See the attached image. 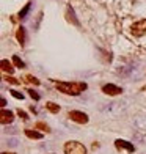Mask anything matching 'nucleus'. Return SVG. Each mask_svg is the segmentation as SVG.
Returning a JSON list of instances; mask_svg holds the SVG:
<instances>
[{
    "label": "nucleus",
    "instance_id": "13",
    "mask_svg": "<svg viewBox=\"0 0 146 154\" xmlns=\"http://www.w3.org/2000/svg\"><path fill=\"white\" fill-rule=\"evenodd\" d=\"M13 65L16 66V68H21V69H22V68H25V63L22 62V60L18 57V55H14V57H13Z\"/></svg>",
    "mask_w": 146,
    "mask_h": 154
},
{
    "label": "nucleus",
    "instance_id": "15",
    "mask_svg": "<svg viewBox=\"0 0 146 154\" xmlns=\"http://www.w3.org/2000/svg\"><path fill=\"white\" fill-rule=\"evenodd\" d=\"M36 129H43V131H46V132H50V128L46 123H43V121H38V123H36Z\"/></svg>",
    "mask_w": 146,
    "mask_h": 154
},
{
    "label": "nucleus",
    "instance_id": "21",
    "mask_svg": "<svg viewBox=\"0 0 146 154\" xmlns=\"http://www.w3.org/2000/svg\"><path fill=\"white\" fill-rule=\"evenodd\" d=\"M3 154H14V153H3Z\"/></svg>",
    "mask_w": 146,
    "mask_h": 154
},
{
    "label": "nucleus",
    "instance_id": "14",
    "mask_svg": "<svg viewBox=\"0 0 146 154\" xmlns=\"http://www.w3.org/2000/svg\"><path fill=\"white\" fill-rule=\"evenodd\" d=\"M30 5H32V3H27L25 7H24V10H22L21 13H19V19H25L27 13H29V11H30Z\"/></svg>",
    "mask_w": 146,
    "mask_h": 154
},
{
    "label": "nucleus",
    "instance_id": "1",
    "mask_svg": "<svg viewBox=\"0 0 146 154\" xmlns=\"http://www.w3.org/2000/svg\"><path fill=\"white\" fill-rule=\"evenodd\" d=\"M57 88L65 95L77 96L87 90V84L85 82H57Z\"/></svg>",
    "mask_w": 146,
    "mask_h": 154
},
{
    "label": "nucleus",
    "instance_id": "22",
    "mask_svg": "<svg viewBox=\"0 0 146 154\" xmlns=\"http://www.w3.org/2000/svg\"><path fill=\"white\" fill-rule=\"evenodd\" d=\"M52 154H54V153H52Z\"/></svg>",
    "mask_w": 146,
    "mask_h": 154
},
{
    "label": "nucleus",
    "instance_id": "18",
    "mask_svg": "<svg viewBox=\"0 0 146 154\" xmlns=\"http://www.w3.org/2000/svg\"><path fill=\"white\" fill-rule=\"evenodd\" d=\"M10 93H11V96L16 98V99H21V101L24 99V95H22V93H19V91H16V90H11Z\"/></svg>",
    "mask_w": 146,
    "mask_h": 154
},
{
    "label": "nucleus",
    "instance_id": "8",
    "mask_svg": "<svg viewBox=\"0 0 146 154\" xmlns=\"http://www.w3.org/2000/svg\"><path fill=\"white\" fill-rule=\"evenodd\" d=\"M0 66H2V71L3 73H8V74H13L14 73V66L11 62H8V60H2L0 62Z\"/></svg>",
    "mask_w": 146,
    "mask_h": 154
},
{
    "label": "nucleus",
    "instance_id": "11",
    "mask_svg": "<svg viewBox=\"0 0 146 154\" xmlns=\"http://www.w3.org/2000/svg\"><path fill=\"white\" fill-rule=\"evenodd\" d=\"M46 109L49 110L50 113H58L60 112V106H58V104H55V102H52V101L46 102Z\"/></svg>",
    "mask_w": 146,
    "mask_h": 154
},
{
    "label": "nucleus",
    "instance_id": "12",
    "mask_svg": "<svg viewBox=\"0 0 146 154\" xmlns=\"http://www.w3.org/2000/svg\"><path fill=\"white\" fill-rule=\"evenodd\" d=\"M68 21H71L74 25H80V22H79L77 19H76V14H74V10H72L71 7L68 8Z\"/></svg>",
    "mask_w": 146,
    "mask_h": 154
},
{
    "label": "nucleus",
    "instance_id": "2",
    "mask_svg": "<svg viewBox=\"0 0 146 154\" xmlns=\"http://www.w3.org/2000/svg\"><path fill=\"white\" fill-rule=\"evenodd\" d=\"M63 150H65V154H87V148L80 142H76V140L66 142Z\"/></svg>",
    "mask_w": 146,
    "mask_h": 154
},
{
    "label": "nucleus",
    "instance_id": "5",
    "mask_svg": "<svg viewBox=\"0 0 146 154\" xmlns=\"http://www.w3.org/2000/svg\"><path fill=\"white\" fill-rule=\"evenodd\" d=\"M115 146L118 148V150H126L127 153H134V151H135V146H134L132 143H129L126 140H121V139H118L115 142Z\"/></svg>",
    "mask_w": 146,
    "mask_h": 154
},
{
    "label": "nucleus",
    "instance_id": "20",
    "mask_svg": "<svg viewBox=\"0 0 146 154\" xmlns=\"http://www.w3.org/2000/svg\"><path fill=\"white\" fill-rule=\"evenodd\" d=\"M18 115H19V118H22V120H24V121H27V120H29V115H27L25 112H24V110H18Z\"/></svg>",
    "mask_w": 146,
    "mask_h": 154
},
{
    "label": "nucleus",
    "instance_id": "3",
    "mask_svg": "<svg viewBox=\"0 0 146 154\" xmlns=\"http://www.w3.org/2000/svg\"><path fill=\"white\" fill-rule=\"evenodd\" d=\"M68 118H71L77 124H87L88 123V115L83 113V112H79V110H71L68 113Z\"/></svg>",
    "mask_w": 146,
    "mask_h": 154
},
{
    "label": "nucleus",
    "instance_id": "4",
    "mask_svg": "<svg viewBox=\"0 0 146 154\" xmlns=\"http://www.w3.org/2000/svg\"><path fill=\"white\" fill-rule=\"evenodd\" d=\"M102 91L105 93V95H109V96H118V95H121V93H123L121 88L113 85V84H105L102 87Z\"/></svg>",
    "mask_w": 146,
    "mask_h": 154
},
{
    "label": "nucleus",
    "instance_id": "6",
    "mask_svg": "<svg viewBox=\"0 0 146 154\" xmlns=\"http://www.w3.org/2000/svg\"><path fill=\"white\" fill-rule=\"evenodd\" d=\"M0 123L2 124H10V123H13V120H14V113L13 112H10V110L7 109H2V112H0Z\"/></svg>",
    "mask_w": 146,
    "mask_h": 154
},
{
    "label": "nucleus",
    "instance_id": "10",
    "mask_svg": "<svg viewBox=\"0 0 146 154\" xmlns=\"http://www.w3.org/2000/svg\"><path fill=\"white\" fill-rule=\"evenodd\" d=\"M25 135L29 137V139H33V140H41L43 139V134L38 131H33V129H25Z\"/></svg>",
    "mask_w": 146,
    "mask_h": 154
},
{
    "label": "nucleus",
    "instance_id": "7",
    "mask_svg": "<svg viewBox=\"0 0 146 154\" xmlns=\"http://www.w3.org/2000/svg\"><path fill=\"white\" fill-rule=\"evenodd\" d=\"M143 27H146V21H140V22H137V24H134L132 25V33L137 35V36H142L145 33Z\"/></svg>",
    "mask_w": 146,
    "mask_h": 154
},
{
    "label": "nucleus",
    "instance_id": "19",
    "mask_svg": "<svg viewBox=\"0 0 146 154\" xmlns=\"http://www.w3.org/2000/svg\"><path fill=\"white\" fill-rule=\"evenodd\" d=\"M27 93H29V95H30V98H32V99H35V101H39V95H38L36 91H33V90H29Z\"/></svg>",
    "mask_w": 146,
    "mask_h": 154
},
{
    "label": "nucleus",
    "instance_id": "16",
    "mask_svg": "<svg viewBox=\"0 0 146 154\" xmlns=\"http://www.w3.org/2000/svg\"><path fill=\"white\" fill-rule=\"evenodd\" d=\"M25 79H27V82H30V84H33V85H39L41 82H39L36 77H33V76H25Z\"/></svg>",
    "mask_w": 146,
    "mask_h": 154
},
{
    "label": "nucleus",
    "instance_id": "17",
    "mask_svg": "<svg viewBox=\"0 0 146 154\" xmlns=\"http://www.w3.org/2000/svg\"><path fill=\"white\" fill-rule=\"evenodd\" d=\"M7 82L8 84H11V85H21V80L19 79H14V77H7Z\"/></svg>",
    "mask_w": 146,
    "mask_h": 154
},
{
    "label": "nucleus",
    "instance_id": "9",
    "mask_svg": "<svg viewBox=\"0 0 146 154\" xmlns=\"http://www.w3.org/2000/svg\"><path fill=\"white\" fill-rule=\"evenodd\" d=\"M16 40L19 41L21 46H24V44H25V29H24V27H19V29L16 30Z\"/></svg>",
    "mask_w": 146,
    "mask_h": 154
}]
</instances>
